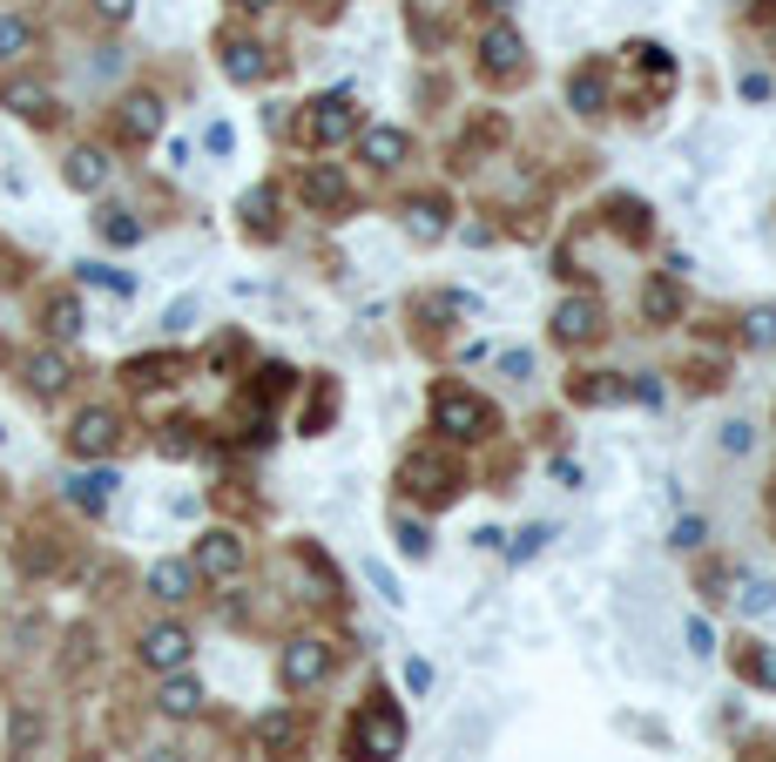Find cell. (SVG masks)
Returning a JSON list of instances; mask_svg holds the SVG:
<instances>
[{
	"label": "cell",
	"instance_id": "1",
	"mask_svg": "<svg viewBox=\"0 0 776 762\" xmlns=\"http://www.w3.org/2000/svg\"><path fill=\"white\" fill-rule=\"evenodd\" d=\"M405 749V722L392 702H372L358 722H352V762H392Z\"/></svg>",
	"mask_w": 776,
	"mask_h": 762
},
{
	"label": "cell",
	"instance_id": "2",
	"mask_svg": "<svg viewBox=\"0 0 776 762\" xmlns=\"http://www.w3.org/2000/svg\"><path fill=\"white\" fill-rule=\"evenodd\" d=\"M433 425L446 438H486L493 432V406L473 398V391H459V385H439L433 391Z\"/></svg>",
	"mask_w": 776,
	"mask_h": 762
},
{
	"label": "cell",
	"instance_id": "3",
	"mask_svg": "<svg viewBox=\"0 0 776 762\" xmlns=\"http://www.w3.org/2000/svg\"><path fill=\"white\" fill-rule=\"evenodd\" d=\"M278 675H284V689H291V695L318 689V681L331 675V648H325V641H291L284 661H278Z\"/></svg>",
	"mask_w": 776,
	"mask_h": 762
},
{
	"label": "cell",
	"instance_id": "4",
	"mask_svg": "<svg viewBox=\"0 0 776 762\" xmlns=\"http://www.w3.org/2000/svg\"><path fill=\"white\" fill-rule=\"evenodd\" d=\"M189 567H197L203 581H230V574L244 567V540L230 534V527H210V534L197 540V560H189Z\"/></svg>",
	"mask_w": 776,
	"mask_h": 762
},
{
	"label": "cell",
	"instance_id": "5",
	"mask_svg": "<svg viewBox=\"0 0 776 762\" xmlns=\"http://www.w3.org/2000/svg\"><path fill=\"white\" fill-rule=\"evenodd\" d=\"M115 438H122V419H115L108 406H89L82 419L68 425V446L82 453V459H102V453H115Z\"/></svg>",
	"mask_w": 776,
	"mask_h": 762
},
{
	"label": "cell",
	"instance_id": "6",
	"mask_svg": "<svg viewBox=\"0 0 776 762\" xmlns=\"http://www.w3.org/2000/svg\"><path fill=\"white\" fill-rule=\"evenodd\" d=\"M358 136V108L344 102V95H325V102H310V142H352Z\"/></svg>",
	"mask_w": 776,
	"mask_h": 762
},
{
	"label": "cell",
	"instance_id": "7",
	"mask_svg": "<svg viewBox=\"0 0 776 762\" xmlns=\"http://www.w3.org/2000/svg\"><path fill=\"white\" fill-rule=\"evenodd\" d=\"M189 648H197V641H189V628H176V621H163V628L142 634V661L163 668V675H176V668L189 661Z\"/></svg>",
	"mask_w": 776,
	"mask_h": 762
},
{
	"label": "cell",
	"instance_id": "8",
	"mask_svg": "<svg viewBox=\"0 0 776 762\" xmlns=\"http://www.w3.org/2000/svg\"><path fill=\"white\" fill-rule=\"evenodd\" d=\"M554 338H561V344H588V338H601V304H595V297H567V304L554 310Z\"/></svg>",
	"mask_w": 776,
	"mask_h": 762
},
{
	"label": "cell",
	"instance_id": "9",
	"mask_svg": "<svg viewBox=\"0 0 776 762\" xmlns=\"http://www.w3.org/2000/svg\"><path fill=\"white\" fill-rule=\"evenodd\" d=\"M115 129H122L129 142H149V136H163V102H155V95H129L122 108H115Z\"/></svg>",
	"mask_w": 776,
	"mask_h": 762
},
{
	"label": "cell",
	"instance_id": "10",
	"mask_svg": "<svg viewBox=\"0 0 776 762\" xmlns=\"http://www.w3.org/2000/svg\"><path fill=\"white\" fill-rule=\"evenodd\" d=\"M0 102H8L14 115H27V122H48L55 115V95L42 82H27V74H8V89H0Z\"/></svg>",
	"mask_w": 776,
	"mask_h": 762
},
{
	"label": "cell",
	"instance_id": "11",
	"mask_svg": "<svg viewBox=\"0 0 776 762\" xmlns=\"http://www.w3.org/2000/svg\"><path fill=\"white\" fill-rule=\"evenodd\" d=\"M405 479H412V486H419L425 500H452V486H459L452 466H446V459H433V453H412V459H405Z\"/></svg>",
	"mask_w": 776,
	"mask_h": 762
},
{
	"label": "cell",
	"instance_id": "12",
	"mask_svg": "<svg viewBox=\"0 0 776 762\" xmlns=\"http://www.w3.org/2000/svg\"><path fill=\"white\" fill-rule=\"evenodd\" d=\"M480 55H486V74H520L527 68V42L514 27H493L486 42H480Z\"/></svg>",
	"mask_w": 776,
	"mask_h": 762
},
{
	"label": "cell",
	"instance_id": "13",
	"mask_svg": "<svg viewBox=\"0 0 776 762\" xmlns=\"http://www.w3.org/2000/svg\"><path fill=\"white\" fill-rule=\"evenodd\" d=\"M223 74L230 82H263L270 74V55L257 42H223Z\"/></svg>",
	"mask_w": 776,
	"mask_h": 762
},
{
	"label": "cell",
	"instance_id": "14",
	"mask_svg": "<svg viewBox=\"0 0 776 762\" xmlns=\"http://www.w3.org/2000/svg\"><path fill=\"white\" fill-rule=\"evenodd\" d=\"M189 587H197V567H183V560H155L149 567V594L155 600H189Z\"/></svg>",
	"mask_w": 776,
	"mask_h": 762
},
{
	"label": "cell",
	"instance_id": "15",
	"mask_svg": "<svg viewBox=\"0 0 776 762\" xmlns=\"http://www.w3.org/2000/svg\"><path fill=\"white\" fill-rule=\"evenodd\" d=\"M567 108H574V115H601V108H608V82H601V68L567 74Z\"/></svg>",
	"mask_w": 776,
	"mask_h": 762
},
{
	"label": "cell",
	"instance_id": "16",
	"mask_svg": "<svg viewBox=\"0 0 776 762\" xmlns=\"http://www.w3.org/2000/svg\"><path fill=\"white\" fill-rule=\"evenodd\" d=\"M304 203H310V210H338V203H344V169H331V163L304 169Z\"/></svg>",
	"mask_w": 776,
	"mask_h": 762
},
{
	"label": "cell",
	"instance_id": "17",
	"mask_svg": "<svg viewBox=\"0 0 776 762\" xmlns=\"http://www.w3.org/2000/svg\"><path fill=\"white\" fill-rule=\"evenodd\" d=\"M115 486H122V479H115V472H74V479H68V500L82 506V513H102Z\"/></svg>",
	"mask_w": 776,
	"mask_h": 762
},
{
	"label": "cell",
	"instance_id": "18",
	"mask_svg": "<svg viewBox=\"0 0 776 762\" xmlns=\"http://www.w3.org/2000/svg\"><path fill=\"white\" fill-rule=\"evenodd\" d=\"M358 155H365L372 169H399V163H405V136H399V129H365Z\"/></svg>",
	"mask_w": 776,
	"mask_h": 762
},
{
	"label": "cell",
	"instance_id": "19",
	"mask_svg": "<svg viewBox=\"0 0 776 762\" xmlns=\"http://www.w3.org/2000/svg\"><path fill=\"white\" fill-rule=\"evenodd\" d=\"M108 183V155L102 149H74L68 155V189H102Z\"/></svg>",
	"mask_w": 776,
	"mask_h": 762
},
{
	"label": "cell",
	"instance_id": "20",
	"mask_svg": "<svg viewBox=\"0 0 776 762\" xmlns=\"http://www.w3.org/2000/svg\"><path fill=\"white\" fill-rule=\"evenodd\" d=\"M155 702H163V715H197V708H203V681H189V675H169V681H163V695H155Z\"/></svg>",
	"mask_w": 776,
	"mask_h": 762
},
{
	"label": "cell",
	"instance_id": "21",
	"mask_svg": "<svg viewBox=\"0 0 776 762\" xmlns=\"http://www.w3.org/2000/svg\"><path fill=\"white\" fill-rule=\"evenodd\" d=\"M27 385L42 391V398H55V391L68 385V357H61V351H42V357H27Z\"/></svg>",
	"mask_w": 776,
	"mask_h": 762
},
{
	"label": "cell",
	"instance_id": "22",
	"mask_svg": "<svg viewBox=\"0 0 776 762\" xmlns=\"http://www.w3.org/2000/svg\"><path fill=\"white\" fill-rule=\"evenodd\" d=\"M244 230H257V236H270V230H278V216H270V210H278V189H270V183H257L250 196H244Z\"/></svg>",
	"mask_w": 776,
	"mask_h": 762
},
{
	"label": "cell",
	"instance_id": "23",
	"mask_svg": "<svg viewBox=\"0 0 776 762\" xmlns=\"http://www.w3.org/2000/svg\"><path fill=\"white\" fill-rule=\"evenodd\" d=\"M439 230H446V203H439V196H419V203H412V236H419V244H433Z\"/></svg>",
	"mask_w": 776,
	"mask_h": 762
},
{
	"label": "cell",
	"instance_id": "24",
	"mask_svg": "<svg viewBox=\"0 0 776 762\" xmlns=\"http://www.w3.org/2000/svg\"><path fill=\"white\" fill-rule=\"evenodd\" d=\"M102 244H115V250L142 244V223H136L129 210H102Z\"/></svg>",
	"mask_w": 776,
	"mask_h": 762
},
{
	"label": "cell",
	"instance_id": "25",
	"mask_svg": "<svg viewBox=\"0 0 776 762\" xmlns=\"http://www.w3.org/2000/svg\"><path fill=\"white\" fill-rule=\"evenodd\" d=\"M291 736H297V715H291V708H270V715H257V742H263V749H284Z\"/></svg>",
	"mask_w": 776,
	"mask_h": 762
},
{
	"label": "cell",
	"instance_id": "26",
	"mask_svg": "<svg viewBox=\"0 0 776 762\" xmlns=\"http://www.w3.org/2000/svg\"><path fill=\"white\" fill-rule=\"evenodd\" d=\"M27 48H34V27L21 14H0V61H21Z\"/></svg>",
	"mask_w": 776,
	"mask_h": 762
},
{
	"label": "cell",
	"instance_id": "27",
	"mask_svg": "<svg viewBox=\"0 0 776 762\" xmlns=\"http://www.w3.org/2000/svg\"><path fill=\"white\" fill-rule=\"evenodd\" d=\"M48 338H82V304H74V297L48 304Z\"/></svg>",
	"mask_w": 776,
	"mask_h": 762
},
{
	"label": "cell",
	"instance_id": "28",
	"mask_svg": "<svg viewBox=\"0 0 776 762\" xmlns=\"http://www.w3.org/2000/svg\"><path fill=\"white\" fill-rule=\"evenodd\" d=\"M82 284H102V291H115V297H136V277L108 270V263H82Z\"/></svg>",
	"mask_w": 776,
	"mask_h": 762
},
{
	"label": "cell",
	"instance_id": "29",
	"mask_svg": "<svg viewBox=\"0 0 776 762\" xmlns=\"http://www.w3.org/2000/svg\"><path fill=\"white\" fill-rule=\"evenodd\" d=\"M392 534H399V553H405V560H425V553H433V534H425L419 519H405V513H399Z\"/></svg>",
	"mask_w": 776,
	"mask_h": 762
},
{
	"label": "cell",
	"instance_id": "30",
	"mask_svg": "<svg viewBox=\"0 0 776 762\" xmlns=\"http://www.w3.org/2000/svg\"><path fill=\"white\" fill-rule=\"evenodd\" d=\"M743 338H750L756 351H769V344H776V310H769V304H756V310L743 317Z\"/></svg>",
	"mask_w": 776,
	"mask_h": 762
},
{
	"label": "cell",
	"instance_id": "31",
	"mask_svg": "<svg viewBox=\"0 0 776 762\" xmlns=\"http://www.w3.org/2000/svg\"><path fill=\"white\" fill-rule=\"evenodd\" d=\"M675 284H648V297H642V310H648V325H669V317H675Z\"/></svg>",
	"mask_w": 776,
	"mask_h": 762
},
{
	"label": "cell",
	"instance_id": "32",
	"mask_svg": "<svg viewBox=\"0 0 776 762\" xmlns=\"http://www.w3.org/2000/svg\"><path fill=\"white\" fill-rule=\"evenodd\" d=\"M621 391H628V385H614L608 372H595L588 385H574V398H580V406H614V398H621Z\"/></svg>",
	"mask_w": 776,
	"mask_h": 762
},
{
	"label": "cell",
	"instance_id": "33",
	"mask_svg": "<svg viewBox=\"0 0 776 762\" xmlns=\"http://www.w3.org/2000/svg\"><path fill=\"white\" fill-rule=\"evenodd\" d=\"M169 372H176V357H136L129 385H169Z\"/></svg>",
	"mask_w": 776,
	"mask_h": 762
},
{
	"label": "cell",
	"instance_id": "34",
	"mask_svg": "<svg viewBox=\"0 0 776 762\" xmlns=\"http://www.w3.org/2000/svg\"><path fill=\"white\" fill-rule=\"evenodd\" d=\"M776 608V581H750L743 587V614H769Z\"/></svg>",
	"mask_w": 776,
	"mask_h": 762
},
{
	"label": "cell",
	"instance_id": "35",
	"mask_svg": "<svg viewBox=\"0 0 776 762\" xmlns=\"http://www.w3.org/2000/svg\"><path fill=\"white\" fill-rule=\"evenodd\" d=\"M163 453H169V459H189V453H197V438H189V425H169V432H163Z\"/></svg>",
	"mask_w": 776,
	"mask_h": 762
},
{
	"label": "cell",
	"instance_id": "36",
	"mask_svg": "<svg viewBox=\"0 0 776 762\" xmlns=\"http://www.w3.org/2000/svg\"><path fill=\"white\" fill-rule=\"evenodd\" d=\"M540 540H554V534H548V527H527V534H520L507 553H514V560H533V553H540Z\"/></svg>",
	"mask_w": 776,
	"mask_h": 762
},
{
	"label": "cell",
	"instance_id": "37",
	"mask_svg": "<svg viewBox=\"0 0 776 762\" xmlns=\"http://www.w3.org/2000/svg\"><path fill=\"white\" fill-rule=\"evenodd\" d=\"M750 675L763 681V689H776V648H756V655H750Z\"/></svg>",
	"mask_w": 776,
	"mask_h": 762
},
{
	"label": "cell",
	"instance_id": "38",
	"mask_svg": "<svg viewBox=\"0 0 776 762\" xmlns=\"http://www.w3.org/2000/svg\"><path fill=\"white\" fill-rule=\"evenodd\" d=\"M189 317H197V304H189V297H183V304H169V317H163V331H189Z\"/></svg>",
	"mask_w": 776,
	"mask_h": 762
},
{
	"label": "cell",
	"instance_id": "39",
	"mask_svg": "<svg viewBox=\"0 0 776 762\" xmlns=\"http://www.w3.org/2000/svg\"><path fill=\"white\" fill-rule=\"evenodd\" d=\"M689 648H695V655H716V641H709V621H689Z\"/></svg>",
	"mask_w": 776,
	"mask_h": 762
},
{
	"label": "cell",
	"instance_id": "40",
	"mask_svg": "<svg viewBox=\"0 0 776 762\" xmlns=\"http://www.w3.org/2000/svg\"><path fill=\"white\" fill-rule=\"evenodd\" d=\"M95 14H102V21H129L136 0H95Z\"/></svg>",
	"mask_w": 776,
	"mask_h": 762
},
{
	"label": "cell",
	"instance_id": "41",
	"mask_svg": "<svg viewBox=\"0 0 776 762\" xmlns=\"http://www.w3.org/2000/svg\"><path fill=\"white\" fill-rule=\"evenodd\" d=\"M722 453H750V425H722Z\"/></svg>",
	"mask_w": 776,
	"mask_h": 762
},
{
	"label": "cell",
	"instance_id": "42",
	"mask_svg": "<svg viewBox=\"0 0 776 762\" xmlns=\"http://www.w3.org/2000/svg\"><path fill=\"white\" fill-rule=\"evenodd\" d=\"M405 689H412V695L433 689V668H425V661H405Z\"/></svg>",
	"mask_w": 776,
	"mask_h": 762
},
{
	"label": "cell",
	"instance_id": "43",
	"mask_svg": "<svg viewBox=\"0 0 776 762\" xmlns=\"http://www.w3.org/2000/svg\"><path fill=\"white\" fill-rule=\"evenodd\" d=\"M365 574H372V587H378L385 600H405V594H399V581H392V574H385V567H365Z\"/></svg>",
	"mask_w": 776,
	"mask_h": 762
},
{
	"label": "cell",
	"instance_id": "44",
	"mask_svg": "<svg viewBox=\"0 0 776 762\" xmlns=\"http://www.w3.org/2000/svg\"><path fill=\"white\" fill-rule=\"evenodd\" d=\"M230 8H244V14H263V8H278V0H230Z\"/></svg>",
	"mask_w": 776,
	"mask_h": 762
},
{
	"label": "cell",
	"instance_id": "45",
	"mask_svg": "<svg viewBox=\"0 0 776 762\" xmlns=\"http://www.w3.org/2000/svg\"><path fill=\"white\" fill-rule=\"evenodd\" d=\"M142 762H183V755H176V749H149Z\"/></svg>",
	"mask_w": 776,
	"mask_h": 762
},
{
	"label": "cell",
	"instance_id": "46",
	"mask_svg": "<svg viewBox=\"0 0 776 762\" xmlns=\"http://www.w3.org/2000/svg\"><path fill=\"white\" fill-rule=\"evenodd\" d=\"M486 8H493V14H507V8H514V0H486Z\"/></svg>",
	"mask_w": 776,
	"mask_h": 762
},
{
	"label": "cell",
	"instance_id": "47",
	"mask_svg": "<svg viewBox=\"0 0 776 762\" xmlns=\"http://www.w3.org/2000/svg\"><path fill=\"white\" fill-rule=\"evenodd\" d=\"M0 438H8V432H0Z\"/></svg>",
	"mask_w": 776,
	"mask_h": 762
}]
</instances>
